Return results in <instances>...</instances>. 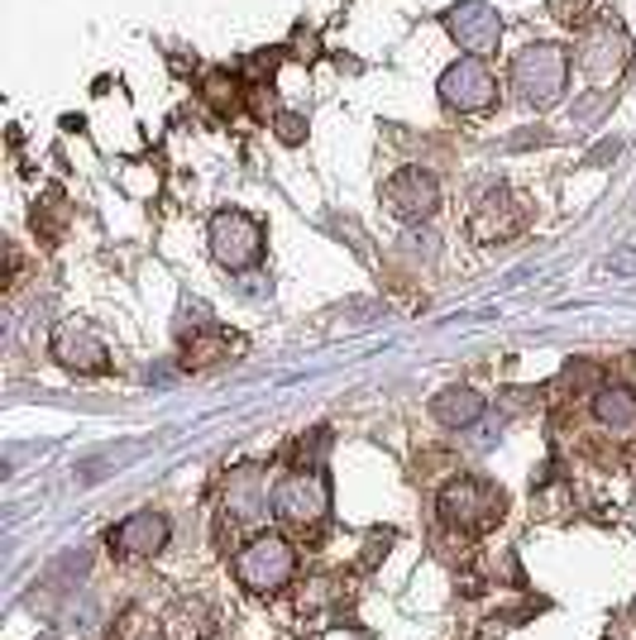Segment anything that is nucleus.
I'll use <instances>...</instances> for the list:
<instances>
[{
	"label": "nucleus",
	"instance_id": "obj_1",
	"mask_svg": "<svg viewBox=\"0 0 636 640\" xmlns=\"http://www.w3.org/2000/svg\"><path fill=\"white\" fill-rule=\"evenodd\" d=\"M440 521L450 526V531H465V536H484L493 526L503 521L507 511V498L498 483H488V478H474V473H459L450 483L440 488Z\"/></svg>",
	"mask_w": 636,
	"mask_h": 640
},
{
	"label": "nucleus",
	"instance_id": "obj_2",
	"mask_svg": "<svg viewBox=\"0 0 636 640\" xmlns=\"http://www.w3.org/2000/svg\"><path fill=\"white\" fill-rule=\"evenodd\" d=\"M513 87H517L521 101L536 106V110L560 106L565 87H569V53L560 43H527L513 58Z\"/></svg>",
	"mask_w": 636,
	"mask_h": 640
},
{
	"label": "nucleus",
	"instance_id": "obj_3",
	"mask_svg": "<svg viewBox=\"0 0 636 640\" xmlns=\"http://www.w3.org/2000/svg\"><path fill=\"white\" fill-rule=\"evenodd\" d=\"M297 573V550L292 540H282L274 531H259L245 540V550L235 554V579H240L249 593H278L288 588Z\"/></svg>",
	"mask_w": 636,
	"mask_h": 640
},
{
	"label": "nucleus",
	"instance_id": "obj_4",
	"mask_svg": "<svg viewBox=\"0 0 636 640\" xmlns=\"http://www.w3.org/2000/svg\"><path fill=\"white\" fill-rule=\"evenodd\" d=\"M274 517L292 531H311L330 517V478L316 469H297L274 488Z\"/></svg>",
	"mask_w": 636,
	"mask_h": 640
},
{
	"label": "nucleus",
	"instance_id": "obj_5",
	"mask_svg": "<svg viewBox=\"0 0 636 640\" xmlns=\"http://www.w3.org/2000/svg\"><path fill=\"white\" fill-rule=\"evenodd\" d=\"M206 239H211V259L230 273H245V268L259 263L264 253V226L249 211H216L211 226H206Z\"/></svg>",
	"mask_w": 636,
	"mask_h": 640
},
{
	"label": "nucleus",
	"instance_id": "obj_6",
	"mask_svg": "<svg viewBox=\"0 0 636 640\" xmlns=\"http://www.w3.org/2000/svg\"><path fill=\"white\" fill-rule=\"evenodd\" d=\"M632 62V39L617 20H598V24H584L579 34V68L594 87H613L617 77L627 72Z\"/></svg>",
	"mask_w": 636,
	"mask_h": 640
},
{
	"label": "nucleus",
	"instance_id": "obj_7",
	"mask_svg": "<svg viewBox=\"0 0 636 640\" xmlns=\"http://www.w3.org/2000/svg\"><path fill=\"white\" fill-rule=\"evenodd\" d=\"M527 220H531V206L521 201L517 191L488 187L479 197V206H474V216H469V239L474 244H503V239L527 230Z\"/></svg>",
	"mask_w": 636,
	"mask_h": 640
},
{
	"label": "nucleus",
	"instance_id": "obj_8",
	"mask_svg": "<svg viewBox=\"0 0 636 640\" xmlns=\"http://www.w3.org/2000/svg\"><path fill=\"white\" fill-rule=\"evenodd\" d=\"M436 91H440L445 106L459 110V116H479V110H488L493 101H498V77L484 68V58H459L440 72Z\"/></svg>",
	"mask_w": 636,
	"mask_h": 640
},
{
	"label": "nucleus",
	"instance_id": "obj_9",
	"mask_svg": "<svg viewBox=\"0 0 636 640\" xmlns=\"http://www.w3.org/2000/svg\"><path fill=\"white\" fill-rule=\"evenodd\" d=\"M384 206L392 220L403 226H417V220H431L440 206V182L426 168H397L384 182Z\"/></svg>",
	"mask_w": 636,
	"mask_h": 640
},
{
	"label": "nucleus",
	"instance_id": "obj_10",
	"mask_svg": "<svg viewBox=\"0 0 636 640\" xmlns=\"http://www.w3.org/2000/svg\"><path fill=\"white\" fill-rule=\"evenodd\" d=\"M445 29H450V39L465 48L469 58H488L498 53V39H503V14L488 6V0H459L440 14Z\"/></svg>",
	"mask_w": 636,
	"mask_h": 640
},
{
	"label": "nucleus",
	"instance_id": "obj_11",
	"mask_svg": "<svg viewBox=\"0 0 636 640\" xmlns=\"http://www.w3.org/2000/svg\"><path fill=\"white\" fill-rule=\"evenodd\" d=\"M268 507H274V492H268V473L259 463H245V469H235L226 478V492H220V511H226L230 526H254L268 517Z\"/></svg>",
	"mask_w": 636,
	"mask_h": 640
},
{
	"label": "nucleus",
	"instance_id": "obj_12",
	"mask_svg": "<svg viewBox=\"0 0 636 640\" xmlns=\"http://www.w3.org/2000/svg\"><path fill=\"white\" fill-rule=\"evenodd\" d=\"M49 354L77 378L106 373V363H110V349L101 344V334L87 330L82 320H62V326L53 330V340H49Z\"/></svg>",
	"mask_w": 636,
	"mask_h": 640
},
{
	"label": "nucleus",
	"instance_id": "obj_13",
	"mask_svg": "<svg viewBox=\"0 0 636 640\" xmlns=\"http://www.w3.org/2000/svg\"><path fill=\"white\" fill-rule=\"evenodd\" d=\"M168 517L163 511H153V507H145V511H135V517H125L116 531H110V554H120V559H149V554H158L168 546Z\"/></svg>",
	"mask_w": 636,
	"mask_h": 640
},
{
	"label": "nucleus",
	"instance_id": "obj_14",
	"mask_svg": "<svg viewBox=\"0 0 636 640\" xmlns=\"http://www.w3.org/2000/svg\"><path fill=\"white\" fill-rule=\"evenodd\" d=\"M588 416H594V426L608 430V436L636 440V392H627V388H594V392H588Z\"/></svg>",
	"mask_w": 636,
	"mask_h": 640
},
{
	"label": "nucleus",
	"instance_id": "obj_15",
	"mask_svg": "<svg viewBox=\"0 0 636 640\" xmlns=\"http://www.w3.org/2000/svg\"><path fill=\"white\" fill-rule=\"evenodd\" d=\"M431 411H436V421L440 426H450V430H465V426H474L484 416V397L474 392V388H445L436 402H431Z\"/></svg>",
	"mask_w": 636,
	"mask_h": 640
},
{
	"label": "nucleus",
	"instance_id": "obj_16",
	"mask_svg": "<svg viewBox=\"0 0 636 640\" xmlns=\"http://www.w3.org/2000/svg\"><path fill=\"white\" fill-rule=\"evenodd\" d=\"M235 349H240V340H235V334H226V330H201V334H192V340H187V368H206V363H220V359H230Z\"/></svg>",
	"mask_w": 636,
	"mask_h": 640
},
{
	"label": "nucleus",
	"instance_id": "obj_17",
	"mask_svg": "<svg viewBox=\"0 0 636 640\" xmlns=\"http://www.w3.org/2000/svg\"><path fill=\"white\" fill-rule=\"evenodd\" d=\"M168 627H172V640H211V612L201 602H182Z\"/></svg>",
	"mask_w": 636,
	"mask_h": 640
},
{
	"label": "nucleus",
	"instance_id": "obj_18",
	"mask_svg": "<svg viewBox=\"0 0 636 640\" xmlns=\"http://www.w3.org/2000/svg\"><path fill=\"white\" fill-rule=\"evenodd\" d=\"M110 640H158L153 612H145V607H125L116 617V627H110Z\"/></svg>",
	"mask_w": 636,
	"mask_h": 640
},
{
	"label": "nucleus",
	"instance_id": "obj_19",
	"mask_svg": "<svg viewBox=\"0 0 636 640\" xmlns=\"http://www.w3.org/2000/svg\"><path fill=\"white\" fill-rule=\"evenodd\" d=\"M62 226H68V201H62V191L53 187L49 197H43V211H34V230H43V234H58Z\"/></svg>",
	"mask_w": 636,
	"mask_h": 640
},
{
	"label": "nucleus",
	"instance_id": "obj_20",
	"mask_svg": "<svg viewBox=\"0 0 636 640\" xmlns=\"http://www.w3.org/2000/svg\"><path fill=\"white\" fill-rule=\"evenodd\" d=\"M206 101H211L216 110H235V101H240V82L226 72H211L206 77Z\"/></svg>",
	"mask_w": 636,
	"mask_h": 640
},
{
	"label": "nucleus",
	"instance_id": "obj_21",
	"mask_svg": "<svg viewBox=\"0 0 636 640\" xmlns=\"http://www.w3.org/2000/svg\"><path fill=\"white\" fill-rule=\"evenodd\" d=\"M546 10L560 24H584L588 14H594V0H546Z\"/></svg>",
	"mask_w": 636,
	"mask_h": 640
},
{
	"label": "nucleus",
	"instance_id": "obj_22",
	"mask_svg": "<svg viewBox=\"0 0 636 640\" xmlns=\"http://www.w3.org/2000/svg\"><path fill=\"white\" fill-rule=\"evenodd\" d=\"M274 130L282 143H301L307 139V116H297V110H282V116L274 120Z\"/></svg>",
	"mask_w": 636,
	"mask_h": 640
},
{
	"label": "nucleus",
	"instance_id": "obj_23",
	"mask_svg": "<svg viewBox=\"0 0 636 640\" xmlns=\"http://www.w3.org/2000/svg\"><path fill=\"white\" fill-rule=\"evenodd\" d=\"M617 149H623V143H617V139H603L598 149L588 153V168H594V163H608V158H617Z\"/></svg>",
	"mask_w": 636,
	"mask_h": 640
},
{
	"label": "nucleus",
	"instance_id": "obj_24",
	"mask_svg": "<svg viewBox=\"0 0 636 640\" xmlns=\"http://www.w3.org/2000/svg\"><path fill=\"white\" fill-rule=\"evenodd\" d=\"M613 273H636V249H623V253H613Z\"/></svg>",
	"mask_w": 636,
	"mask_h": 640
}]
</instances>
